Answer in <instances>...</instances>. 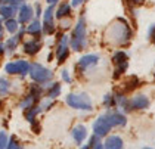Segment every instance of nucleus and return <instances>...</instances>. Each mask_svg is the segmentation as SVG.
<instances>
[{"instance_id": "1", "label": "nucleus", "mask_w": 155, "mask_h": 149, "mask_svg": "<svg viewBox=\"0 0 155 149\" xmlns=\"http://www.w3.org/2000/svg\"><path fill=\"white\" fill-rule=\"evenodd\" d=\"M70 46L75 52H81L87 46V24L83 15L77 19L75 27L72 28L71 37H70Z\"/></svg>"}, {"instance_id": "2", "label": "nucleus", "mask_w": 155, "mask_h": 149, "mask_svg": "<svg viewBox=\"0 0 155 149\" xmlns=\"http://www.w3.org/2000/svg\"><path fill=\"white\" fill-rule=\"evenodd\" d=\"M108 31L111 33V35H108L109 40H111V43L118 45V46H123V45L129 43V40H130V37H131L130 27L123 19H118V22H115V25L109 27Z\"/></svg>"}, {"instance_id": "3", "label": "nucleus", "mask_w": 155, "mask_h": 149, "mask_svg": "<svg viewBox=\"0 0 155 149\" xmlns=\"http://www.w3.org/2000/svg\"><path fill=\"white\" fill-rule=\"evenodd\" d=\"M65 102L68 106H71L72 109H78V111H93V103L89 94L86 93H70L65 98Z\"/></svg>"}, {"instance_id": "4", "label": "nucleus", "mask_w": 155, "mask_h": 149, "mask_svg": "<svg viewBox=\"0 0 155 149\" xmlns=\"http://www.w3.org/2000/svg\"><path fill=\"white\" fill-rule=\"evenodd\" d=\"M52 75H53V72H52L50 69L45 68L41 64H38V62L31 64V68H30V77L36 81L37 84H43V83L50 81L52 80Z\"/></svg>"}, {"instance_id": "5", "label": "nucleus", "mask_w": 155, "mask_h": 149, "mask_svg": "<svg viewBox=\"0 0 155 149\" xmlns=\"http://www.w3.org/2000/svg\"><path fill=\"white\" fill-rule=\"evenodd\" d=\"M55 6H48V9L43 12V34L46 35H52L56 30V25H55Z\"/></svg>"}, {"instance_id": "6", "label": "nucleus", "mask_w": 155, "mask_h": 149, "mask_svg": "<svg viewBox=\"0 0 155 149\" xmlns=\"http://www.w3.org/2000/svg\"><path fill=\"white\" fill-rule=\"evenodd\" d=\"M31 64H28L27 61H13V62H8L5 65V71L8 74H19V75H27L30 72Z\"/></svg>"}, {"instance_id": "7", "label": "nucleus", "mask_w": 155, "mask_h": 149, "mask_svg": "<svg viewBox=\"0 0 155 149\" xmlns=\"http://www.w3.org/2000/svg\"><path fill=\"white\" fill-rule=\"evenodd\" d=\"M127 59H129L127 53L123 52V50H118V52H115L112 55V62L115 65V74H114V77H120L127 69V67H129V61Z\"/></svg>"}, {"instance_id": "8", "label": "nucleus", "mask_w": 155, "mask_h": 149, "mask_svg": "<svg viewBox=\"0 0 155 149\" xmlns=\"http://www.w3.org/2000/svg\"><path fill=\"white\" fill-rule=\"evenodd\" d=\"M70 37L67 34H62L58 40V46H56V59L58 64H62L67 58H68V52H70Z\"/></svg>"}, {"instance_id": "9", "label": "nucleus", "mask_w": 155, "mask_h": 149, "mask_svg": "<svg viewBox=\"0 0 155 149\" xmlns=\"http://www.w3.org/2000/svg\"><path fill=\"white\" fill-rule=\"evenodd\" d=\"M112 127L109 126V123L107 121L105 115H99L96 118V121L93 123V134L97 136V137H104V136H108V133L111 131Z\"/></svg>"}, {"instance_id": "10", "label": "nucleus", "mask_w": 155, "mask_h": 149, "mask_svg": "<svg viewBox=\"0 0 155 149\" xmlns=\"http://www.w3.org/2000/svg\"><path fill=\"white\" fill-rule=\"evenodd\" d=\"M97 62H99V56H97V55H93V53H90V55H84V56L80 58L78 62L75 64V68L78 69L80 72H83V71H87V69L96 67Z\"/></svg>"}, {"instance_id": "11", "label": "nucleus", "mask_w": 155, "mask_h": 149, "mask_svg": "<svg viewBox=\"0 0 155 149\" xmlns=\"http://www.w3.org/2000/svg\"><path fill=\"white\" fill-rule=\"evenodd\" d=\"M105 118H107V121L109 123L111 127H123L127 124V118H126V115L123 112H117V111H111L109 109L105 114Z\"/></svg>"}, {"instance_id": "12", "label": "nucleus", "mask_w": 155, "mask_h": 149, "mask_svg": "<svg viewBox=\"0 0 155 149\" xmlns=\"http://www.w3.org/2000/svg\"><path fill=\"white\" fill-rule=\"evenodd\" d=\"M36 15V12L33 11V6H30V5H27L24 3L21 8H19V11H18V22L19 24H28L33 21V16Z\"/></svg>"}, {"instance_id": "13", "label": "nucleus", "mask_w": 155, "mask_h": 149, "mask_svg": "<svg viewBox=\"0 0 155 149\" xmlns=\"http://www.w3.org/2000/svg\"><path fill=\"white\" fill-rule=\"evenodd\" d=\"M130 103H131V108L133 109H146V108H149V103L151 102H149V99H148L146 94L137 93V94H134L130 99Z\"/></svg>"}, {"instance_id": "14", "label": "nucleus", "mask_w": 155, "mask_h": 149, "mask_svg": "<svg viewBox=\"0 0 155 149\" xmlns=\"http://www.w3.org/2000/svg\"><path fill=\"white\" fill-rule=\"evenodd\" d=\"M104 149H124V142L117 134H111V136H108L105 139Z\"/></svg>"}, {"instance_id": "15", "label": "nucleus", "mask_w": 155, "mask_h": 149, "mask_svg": "<svg viewBox=\"0 0 155 149\" xmlns=\"http://www.w3.org/2000/svg\"><path fill=\"white\" fill-rule=\"evenodd\" d=\"M25 31L30 35H34L36 38H38L40 35L43 34V22H40V19L36 18L25 27Z\"/></svg>"}, {"instance_id": "16", "label": "nucleus", "mask_w": 155, "mask_h": 149, "mask_svg": "<svg viewBox=\"0 0 155 149\" xmlns=\"http://www.w3.org/2000/svg\"><path fill=\"white\" fill-rule=\"evenodd\" d=\"M71 134L74 142H75V145H81L86 140V137H87V128L84 126H81V124H78V126H75L72 128Z\"/></svg>"}, {"instance_id": "17", "label": "nucleus", "mask_w": 155, "mask_h": 149, "mask_svg": "<svg viewBox=\"0 0 155 149\" xmlns=\"http://www.w3.org/2000/svg\"><path fill=\"white\" fill-rule=\"evenodd\" d=\"M24 33H27V31H25V28H22V30H19V31H18V34L16 35H12L11 38H8V40H6V43H5V49H6L9 53L15 52V49L18 47V43H19L21 37L24 35Z\"/></svg>"}, {"instance_id": "18", "label": "nucleus", "mask_w": 155, "mask_h": 149, "mask_svg": "<svg viewBox=\"0 0 155 149\" xmlns=\"http://www.w3.org/2000/svg\"><path fill=\"white\" fill-rule=\"evenodd\" d=\"M41 49V43L38 38H33V40H28L24 43V52L27 55L33 56V55H37Z\"/></svg>"}, {"instance_id": "19", "label": "nucleus", "mask_w": 155, "mask_h": 149, "mask_svg": "<svg viewBox=\"0 0 155 149\" xmlns=\"http://www.w3.org/2000/svg\"><path fill=\"white\" fill-rule=\"evenodd\" d=\"M71 11H72L71 3H68V2H61L56 12H55V15H56L58 19H64V18H68V16L71 15Z\"/></svg>"}, {"instance_id": "20", "label": "nucleus", "mask_w": 155, "mask_h": 149, "mask_svg": "<svg viewBox=\"0 0 155 149\" xmlns=\"http://www.w3.org/2000/svg\"><path fill=\"white\" fill-rule=\"evenodd\" d=\"M18 11L19 9L13 8L11 5H3V6H0V16H3L5 19H11V18H13V15Z\"/></svg>"}, {"instance_id": "21", "label": "nucleus", "mask_w": 155, "mask_h": 149, "mask_svg": "<svg viewBox=\"0 0 155 149\" xmlns=\"http://www.w3.org/2000/svg\"><path fill=\"white\" fill-rule=\"evenodd\" d=\"M59 94H61V83L53 81V83L50 84V87L48 89V92H46V96H48L49 99H55V98H58Z\"/></svg>"}, {"instance_id": "22", "label": "nucleus", "mask_w": 155, "mask_h": 149, "mask_svg": "<svg viewBox=\"0 0 155 149\" xmlns=\"http://www.w3.org/2000/svg\"><path fill=\"white\" fill-rule=\"evenodd\" d=\"M43 111V108H41V105H34L33 108H30V109H27V114H25V118L30 121V123H34V120H36L37 114H40Z\"/></svg>"}, {"instance_id": "23", "label": "nucleus", "mask_w": 155, "mask_h": 149, "mask_svg": "<svg viewBox=\"0 0 155 149\" xmlns=\"http://www.w3.org/2000/svg\"><path fill=\"white\" fill-rule=\"evenodd\" d=\"M5 28L11 33V34H15V33H18V30H19V22L16 21V19H6L5 21Z\"/></svg>"}, {"instance_id": "24", "label": "nucleus", "mask_w": 155, "mask_h": 149, "mask_svg": "<svg viewBox=\"0 0 155 149\" xmlns=\"http://www.w3.org/2000/svg\"><path fill=\"white\" fill-rule=\"evenodd\" d=\"M104 106H105V108H108V109H111V108L117 106V99H115V94H112V93H107V94L104 96Z\"/></svg>"}, {"instance_id": "25", "label": "nucleus", "mask_w": 155, "mask_h": 149, "mask_svg": "<svg viewBox=\"0 0 155 149\" xmlns=\"http://www.w3.org/2000/svg\"><path fill=\"white\" fill-rule=\"evenodd\" d=\"M9 89H11V83L6 80V78L0 77V96L8 94V93H9Z\"/></svg>"}, {"instance_id": "26", "label": "nucleus", "mask_w": 155, "mask_h": 149, "mask_svg": "<svg viewBox=\"0 0 155 149\" xmlns=\"http://www.w3.org/2000/svg\"><path fill=\"white\" fill-rule=\"evenodd\" d=\"M8 143V134L5 131H0V149H6Z\"/></svg>"}, {"instance_id": "27", "label": "nucleus", "mask_w": 155, "mask_h": 149, "mask_svg": "<svg viewBox=\"0 0 155 149\" xmlns=\"http://www.w3.org/2000/svg\"><path fill=\"white\" fill-rule=\"evenodd\" d=\"M6 149H22V148H21L19 142L16 140V137H11V142L8 143V146H6Z\"/></svg>"}, {"instance_id": "28", "label": "nucleus", "mask_w": 155, "mask_h": 149, "mask_svg": "<svg viewBox=\"0 0 155 149\" xmlns=\"http://www.w3.org/2000/svg\"><path fill=\"white\" fill-rule=\"evenodd\" d=\"M148 38L152 41V45L155 46V24H152V25L148 28Z\"/></svg>"}, {"instance_id": "29", "label": "nucleus", "mask_w": 155, "mask_h": 149, "mask_svg": "<svg viewBox=\"0 0 155 149\" xmlns=\"http://www.w3.org/2000/svg\"><path fill=\"white\" fill-rule=\"evenodd\" d=\"M61 77H62L64 83H67V84H70V83H71V77H70V72H68V69H62V72H61Z\"/></svg>"}, {"instance_id": "30", "label": "nucleus", "mask_w": 155, "mask_h": 149, "mask_svg": "<svg viewBox=\"0 0 155 149\" xmlns=\"http://www.w3.org/2000/svg\"><path fill=\"white\" fill-rule=\"evenodd\" d=\"M8 5H11V6H13V8L19 9V8L24 5V0H8Z\"/></svg>"}, {"instance_id": "31", "label": "nucleus", "mask_w": 155, "mask_h": 149, "mask_svg": "<svg viewBox=\"0 0 155 149\" xmlns=\"http://www.w3.org/2000/svg\"><path fill=\"white\" fill-rule=\"evenodd\" d=\"M84 2H87V0H71V6L72 8H80Z\"/></svg>"}, {"instance_id": "32", "label": "nucleus", "mask_w": 155, "mask_h": 149, "mask_svg": "<svg viewBox=\"0 0 155 149\" xmlns=\"http://www.w3.org/2000/svg\"><path fill=\"white\" fill-rule=\"evenodd\" d=\"M40 15H43V12H41V6H40V3H36V18L37 19L40 18Z\"/></svg>"}, {"instance_id": "33", "label": "nucleus", "mask_w": 155, "mask_h": 149, "mask_svg": "<svg viewBox=\"0 0 155 149\" xmlns=\"http://www.w3.org/2000/svg\"><path fill=\"white\" fill-rule=\"evenodd\" d=\"M61 27L65 30V28H68L70 27V21L68 19H62V22H61Z\"/></svg>"}, {"instance_id": "34", "label": "nucleus", "mask_w": 155, "mask_h": 149, "mask_svg": "<svg viewBox=\"0 0 155 149\" xmlns=\"http://www.w3.org/2000/svg\"><path fill=\"white\" fill-rule=\"evenodd\" d=\"M48 2L49 6H55V5H58V3H61V0H46Z\"/></svg>"}, {"instance_id": "35", "label": "nucleus", "mask_w": 155, "mask_h": 149, "mask_svg": "<svg viewBox=\"0 0 155 149\" xmlns=\"http://www.w3.org/2000/svg\"><path fill=\"white\" fill-rule=\"evenodd\" d=\"M5 50H6V49H5V45H0V58H2V55L5 53Z\"/></svg>"}, {"instance_id": "36", "label": "nucleus", "mask_w": 155, "mask_h": 149, "mask_svg": "<svg viewBox=\"0 0 155 149\" xmlns=\"http://www.w3.org/2000/svg\"><path fill=\"white\" fill-rule=\"evenodd\" d=\"M3 35V24H2V19H0V38Z\"/></svg>"}, {"instance_id": "37", "label": "nucleus", "mask_w": 155, "mask_h": 149, "mask_svg": "<svg viewBox=\"0 0 155 149\" xmlns=\"http://www.w3.org/2000/svg\"><path fill=\"white\" fill-rule=\"evenodd\" d=\"M81 149H90V146H89V145H86V146H81Z\"/></svg>"}, {"instance_id": "38", "label": "nucleus", "mask_w": 155, "mask_h": 149, "mask_svg": "<svg viewBox=\"0 0 155 149\" xmlns=\"http://www.w3.org/2000/svg\"><path fill=\"white\" fill-rule=\"evenodd\" d=\"M143 149H152V148H143Z\"/></svg>"}]
</instances>
